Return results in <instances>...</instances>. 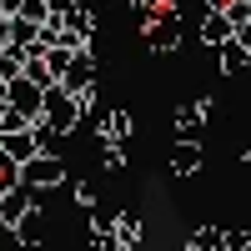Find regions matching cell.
I'll use <instances>...</instances> for the list:
<instances>
[{
	"mask_svg": "<svg viewBox=\"0 0 251 251\" xmlns=\"http://www.w3.org/2000/svg\"><path fill=\"white\" fill-rule=\"evenodd\" d=\"M40 116H46L60 136H71L75 126L86 121V111H80V96H75V91H66L60 80H55V86H46V111H40Z\"/></svg>",
	"mask_w": 251,
	"mask_h": 251,
	"instance_id": "6da1fadb",
	"label": "cell"
},
{
	"mask_svg": "<svg viewBox=\"0 0 251 251\" xmlns=\"http://www.w3.org/2000/svg\"><path fill=\"white\" fill-rule=\"evenodd\" d=\"M20 181H25V186H35V191H40V201H46L55 186L66 181V161H60L55 151H35L25 166H20Z\"/></svg>",
	"mask_w": 251,
	"mask_h": 251,
	"instance_id": "7a4b0ae2",
	"label": "cell"
},
{
	"mask_svg": "<svg viewBox=\"0 0 251 251\" xmlns=\"http://www.w3.org/2000/svg\"><path fill=\"white\" fill-rule=\"evenodd\" d=\"M35 206H40V191H35V186H25V181H20V186H5V196H0V226L15 231Z\"/></svg>",
	"mask_w": 251,
	"mask_h": 251,
	"instance_id": "3957f363",
	"label": "cell"
},
{
	"mask_svg": "<svg viewBox=\"0 0 251 251\" xmlns=\"http://www.w3.org/2000/svg\"><path fill=\"white\" fill-rule=\"evenodd\" d=\"M211 111H216V100H211V96L191 100V106H176L171 131H176L181 141H201V136H206V121H211Z\"/></svg>",
	"mask_w": 251,
	"mask_h": 251,
	"instance_id": "277c9868",
	"label": "cell"
},
{
	"mask_svg": "<svg viewBox=\"0 0 251 251\" xmlns=\"http://www.w3.org/2000/svg\"><path fill=\"white\" fill-rule=\"evenodd\" d=\"M5 100L35 121L40 111H46V86H40V80H30V75H10V80H5Z\"/></svg>",
	"mask_w": 251,
	"mask_h": 251,
	"instance_id": "5b68a950",
	"label": "cell"
},
{
	"mask_svg": "<svg viewBox=\"0 0 251 251\" xmlns=\"http://www.w3.org/2000/svg\"><path fill=\"white\" fill-rule=\"evenodd\" d=\"M196 35H201V46H206V50H221L226 40L236 35V20L226 15V10H211V5H206V20H201V30H196Z\"/></svg>",
	"mask_w": 251,
	"mask_h": 251,
	"instance_id": "8992f818",
	"label": "cell"
},
{
	"mask_svg": "<svg viewBox=\"0 0 251 251\" xmlns=\"http://www.w3.org/2000/svg\"><path fill=\"white\" fill-rule=\"evenodd\" d=\"M60 86H66V91H75V96L96 86V55H91V46H80V50H75V60H71V71L60 75Z\"/></svg>",
	"mask_w": 251,
	"mask_h": 251,
	"instance_id": "52a82bcc",
	"label": "cell"
},
{
	"mask_svg": "<svg viewBox=\"0 0 251 251\" xmlns=\"http://www.w3.org/2000/svg\"><path fill=\"white\" fill-rule=\"evenodd\" d=\"M206 166V151H201V141H171V176H196Z\"/></svg>",
	"mask_w": 251,
	"mask_h": 251,
	"instance_id": "ba28073f",
	"label": "cell"
},
{
	"mask_svg": "<svg viewBox=\"0 0 251 251\" xmlns=\"http://www.w3.org/2000/svg\"><path fill=\"white\" fill-rule=\"evenodd\" d=\"M96 136L100 141H131L136 136V116L131 111H100L96 116Z\"/></svg>",
	"mask_w": 251,
	"mask_h": 251,
	"instance_id": "9c48e42d",
	"label": "cell"
},
{
	"mask_svg": "<svg viewBox=\"0 0 251 251\" xmlns=\"http://www.w3.org/2000/svg\"><path fill=\"white\" fill-rule=\"evenodd\" d=\"M35 151H40V136H35V121H30V126H20V131H10V136H5V151H0V156H10V161L25 166Z\"/></svg>",
	"mask_w": 251,
	"mask_h": 251,
	"instance_id": "30bf717a",
	"label": "cell"
},
{
	"mask_svg": "<svg viewBox=\"0 0 251 251\" xmlns=\"http://www.w3.org/2000/svg\"><path fill=\"white\" fill-rule=\"evenodd\" d=\"M216 66H221V75H241V71H251V50L231 35V40L216 50Z\"/></svg>",
	"mask_w": 251,
	"mask_h": 251,
	"instance_id": "8fae6325",
	"label": "cell"
},
{
	"mask_svg": "<svg viewBox=\"0 0 251 251\" xmlns=\"http://www.w3.org/2000/svg\"><path fill=\"white\" fill-rule=\"evenodd\" d=\"M20 246H40V241H46V216H40V206H35V211L25 216V221H20L15 226V231H10Z\"/></svg>",
	"mask_w": 251,
	"mask_h": 251,
	"instance_id": "7c38bea8",
	"label": "cell"
},
{
	"mask_svg": "<svg viewBox=\"0 0 251 251\" xmlns=\"http://www.w3.org/2000/svg\"><path fill=\"white\" fill-rule=\"evenodd\" d=\"M141 231H146L141 216H131V211H121V216H116V246H121V251L141 246Z\"/></svg>",
	"mask_w": 251,
	"mask_h": 251,
	"instance_id": "4fadbf2b",
	"label": "cell"
},
{
	"mask_svg": "<svg viewBox=\"0 0 251 251\" xmlns=\"http://www.w3.org/2000/svg\"><path fill=\"white\" fill-rule=\"evenodd\" d=\"M0 75H25V46H5L0 50Z\"/></svg>",
	"mask_w": 251,
	"mask_h": 251,
	"instance_id": "5bb4252c",
	"label": "cell"
},
{
	"mask_svg": "<svg viewBox=\"0 0 251 251\" xmlns=\"http://www.w3.org/2000/svg\"><path fill=\"white\" fill-rule=\"evenodd\" d=\"M186 246H191V251H206V246H226V231H216V226H196V231L186 236Z\"/></svg>",
	"mask_w": 251,
	"mask_h": 251,
	"instance_id": "9a60e30c",
	"label": "cell"
},
{
	"mask_svg": "<svg viewBox=\"0 0 251 251\" xmlns=\"http://www.w3.org/2000/svg\"><path fill=\"white\" fill-rule=\"evenodd\" d=\"M71 60H75V50H71V46H50V50H46V66H50V75H55V80L71 71Z\"/></svg>",
	"mask_w": 251,
	"mask_h": 251,
	"instance_id": "2e32d148",
	"label": "cell"
},
{
	"mask_svg": "<svg viewBox=\"0 0 251 251\" xmlns=\"http://www.w3.org/2000/svg\"><path fill=\"white\" fill-rule=\"evenodd\" d=\"M71 196H75V206H80V211H91V206L100 201V196H96V186H91V181H75V186H71Z\"/></svg>",
	"mask_w": 251,
	"mask_h": 251,
	"instance_id": "e0dca14e",
	"label": "cell"
},
{
	"mask_svg": "<svg viewBox=\"0 0 251 251\" xmlns=\"http://www.w3.org/2000/svg\"><path fill=\"white\" fill-rule=\"evenodd\" d=\"M20 126H30V116H25V111H15V106H10L5 116H0V136H10V131H20Z\"/></svg>",
	"mask_w": 251,
	"mask_h": 251,
	"instance_id": "ac0fdd59",
	"label": "cell"
},
{
	"mask_svg": "<svg viewBox=\"0 0 251 251\" xmlns=\"http://www.w3.org/2000/svg\"><path fill=\"white\" fill-rule=\"evenodd\" d=\"M226 246H231V251H246V246H251V231H226Z\"/></svg>",
	"mask_w": 251,
	"mask_h": 251,
	"instance_id": "d6986e66",
	"label": "cell"
},
{
	"mask_svg": "<svg viewBox=\"0 0 251 251\" xmlns=\"http://www.w3.org/2000/svg\"><path fill=\"white\" fill-rule=\"evenodd\" d=\"M236 40H241V46L251 50V20H241V25H236Z\"/></svg>",
	"mask_w": 251,
	"mask_h": 251,
	"instance_id": "ffe728a7",
	"label": "cell"
},
{
	"mask_svg": "<svg viewBox=\"0 0 251 251\" xmlns=\"http://www.w3.org/2000/svg\"><path fill=\"white\" fill-rule=\"evenodd\" d=\"M206 5H211V10H226V5H231V0H206Z\"/></svg>",
	"mask_w": 251,
	"mask_h": 251,
	"instance_id": "44dd1931",
	"label": "cell"
},
{
	"mask_svg": "<svg viewBox=\"0 0 251 251\" xmlns=\"http://www.w3.org/2000/svg\"><path fill=\"white\" fill-rule=\"evenodd\" d=\"M5 15H10V10H5V0H0V25H5Z\"/></svg>",
	"mask_w": 251,
	"mask_h": 251,
	"instance_id": "7402d4cb",
	"label": "cell"
},
{
	"mask_svg": "<svg viewBox=\"0 0 251 251\" xmlns=\"http://www.w3.org/2000/svg\"><path fill=\"white\" fill-rule=\"evenodd\" d=\"M0 196H5V191H0Z\"/></svg>",
	"mask_w": 251,
	"mask_h": 251,
	"instance_id": "603a6c76",
	"label": "cell"
}]
</instances>
